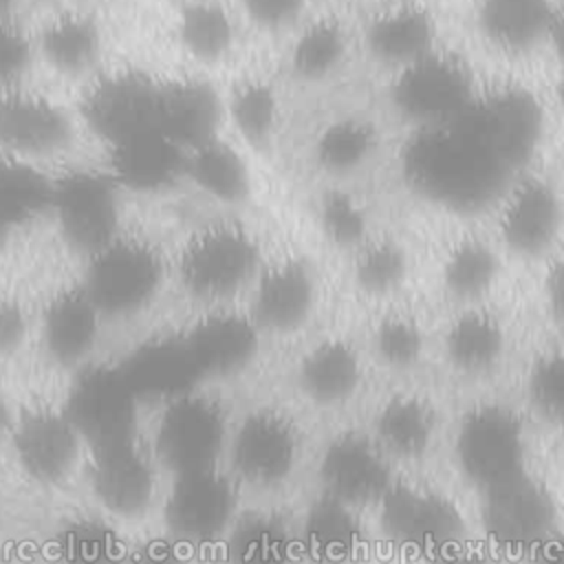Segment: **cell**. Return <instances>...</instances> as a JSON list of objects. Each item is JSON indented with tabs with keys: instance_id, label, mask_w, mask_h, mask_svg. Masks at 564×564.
<instances>
[{
	"instance_id": "obj_44",
	"label": "cell",
	"mask_w": 564,
	"mask_h": 564,
	"mask_svg": "<svg viewBox=\"0 0 564 564\" xmlns=\"http://www.w3.org/2000/svg\"><path fill=\"white\" fill-rule=\"evenodd\" d=\"M527 397L538 416L560 423L564 412V359L557 350L540 355L527 377Z\"/></svg>"
},
{
	"instance_id": "obj_18",
	"label": "cell",
	"mask_w": 564,
	"mask_h": 564,
	"mask_svg": "<svg viewBox=\"0 0 564 564\" xmlns=\"http://www.w3.org/2000/svg\"><path fill=\"white\" fill-rule=\"evenodd\" d=\"M319 478L324 496L348 507L379 502L392 485L388 456L361 434H341L326 445L319 458Z\"/></svg>"
},
{
	"instance_id": "obj_1",
	"label": "cell",
	"mask_w": 564,
	"mask_h": 564,
	"mask_svg": "<svg viewBox=\"0 0 564 564\" xmlns=\"http://www.w3.org/2000/svg\"><path fill=\"white\" fill-rule=\"evenodd\" d=\"M401 165L414 192L456 214L489 207L513 178L465 115L445 126L416 128L403 148Z\"/></svg>"
},
{
	"instance_id": "obj_24",
	"label": "cell",
	"mask_w": 564,
	"mask_h": 564,
	"mask_svg": "<svg viewBox=\"0 0 564 564\" xmlns=\"http://www.w3.org/2000/svg\"><path fill=\"white\" fill-rule=\"evenodd\" d=\"M364 44L375 62L397 73L438 48L436 20L425 7L401 2L368 20Z\"/></svg>"
},
{
	"instance_id": "obj_21",
	"label": "cell",
	"mask_w": 564,
	"mask_h": 564,
	"mask_svg": "<svg viewBox=\"0 0 564 564\" xmlns=\"http://www.w3.org/2000/svg\"><path fill=\"white\" fill-rule=\"evenodd\" d=\"M223 117V97L209 82L198 77L159 82L156 130L178 148L189 150L218 137Z\"/></svg>"
},
{
	"instance_id": "obj_25",
	"label": "cell",
	"mask_w": 564,
	"mask_h": 564,
	"mask_svg": "<svg viewBox=\"0 0 564 564\" xmlns=\"http://www.w3.org/2000/svg\"><path fill=\"white\" fill-rule=\"evenodd\" d=\"M101 319V313L79 284L57 291L42 313L46 355L64 368L84 364L97 346Z\"/></svg>"
},
{
	"instance_id": "obj_31",
	"label": "cell",
	"mask_w": 564,
	"mask_h": 564,
	"mask_svg": "<svg viewBox=\"0 0 564 564\" xmlns=\"http://www.w3.org/2000/svg\"><path fill=\"white\" fill-rule=\"evenodd\" d=\"M500 271V249L485 238L465 236L447 249L441 262V284L452 300L471 306L496 286Z\"/></svg>"
},
{
	"instance_id": "obj_52",
	"label": "cell",
	"mask_w": 564,
	"mask_h": 564,
	"mask_svg": "<svg viewBox=\"0 0 564 564\" xmlns=\"http://www.w3.org/2000/svg\"><path fill=\"white\" fill-rule=\"evenodd\" d=\"M434 564H487L482 557L478 555H471V553H465V551H452L438 560H434Z\"/></svg>"
},
{
	"instance_id": "obj_4",
	"label": "cell",
	"mask_w": 564,
	"mask_h": 564,
	"mask_svg": "<svg viewBox=\"0 0 564 564\" xmlns=\"http://www.w3.org/2000/svg\"><path fill=\"white\" fill-rule=\"evenodd\" d=\"M390 99L394 110L416 130L460 119L476 104L478 88L467 62L434 48L394 73Z\"/></svg>"
},
{
	"instance_id": "obj_48",
	"label": "cell",
	"mask_w": 564,
	"mask_h": 564,
	"mask_svg": "<svg viewBox=\"0 0 564 564\" xmlns=\"http://www.w3.org/2000/svg\"><path fill=\"white\" fill-rule=\"evenodd\" d=\"M29 317L15 300H0V355L9 357L24 344Z\"/></svg>"
},
{
	"instance_id": "obj_36",
	"label": "cell",
	"mask_w": 564,
	"mask_h": 564,
	"mask_svg": "<svg viewBox=\"0 0 564 564\" xmlns=\"http://www.w3.org/2000/svg\"><path fill=\"white\" fill-rule=\"evenodd\" d=\"M44 59L62 75L88 73L101 55L99 24L84 13H64L51 20L42 35Z\"/></svg>"
},
{
	"instance_id": "obj_38",
	"label": "cell",
	"mask_w": 564,
	"mask_h": 564,
	"mask_svg": "<svg viewBox=\"0 0 564 564\" xmlns=\"http://www.w3.org/2000/svg\"><path fill=\"white\" fill-rule=\"evenodd\" d=\"M223 104L225 117L247 145L256 150L271 145L280 123V97L269 82L245 79Z\"/></svg>"
},
{
	"instance_id": "obj_8",
	"label": "cell",
	"mask_w": 564,
	"mask_h": 564,
	"mask_svg": "<svg viewBox=\"0 0 564 564\" xmlns=\"http://www.w3.org/2000/svg\"><path fill=\"white\" fill-rule=\"evenodd\" d=\"M225 441L227 421L216 401L192 390L165 401L156 421L154 449L174 476L214 469Z\"/></svg>"
},
{
	"instance_id": "obj_35",
	"label": "cell",
	"mask_w": 564,
	"mask_h": 564,
	"mask_svg": "<svg viewBox=\"0 0 564 564\" xmlns=\"http://www.w3.org/2000/svg\"><path fill=\"white\" fill-rule=\"evenodd\" d=\"M379 148L375 126L361 117H339L326 123L313 141V161L328 176H350L364 170Z\"/></svg>"
},
{
	"instance_id": "obj_32",
	"label": "cell",
	"mask_w": 564,
	"mask_h": 564,
	"mask_svg": "<svg viewBox=\"0 0 564 564\" xmlns=\"http://www.w3.org/2000/svg\"><path fill=\"white\" fill-rule=\"evenodd\" d=\"M53 178L24 159L0 154V247L48 212Z\"/></svg>"
},
{
	"instance_id": "obj_26",
	"label": "cell",
	"mask_w": 564,
	"mask_h": 564,
	"mask_svg": "<svg viewBox=\"0 0 564 564\" xmlns=\"http://www.w3.org/2000/svg\"><path fill=\"white\" fill-rule=\"evenodd\" d=\"M258 339L260 333L247 315L225 308H214L183 337L200 377L238 372L256 355Z\"/></svg>"
},
{
	"instance_id": "obj_41",
	"label": "cell",
	"mask_w": 564,
	"mask_h": 564,
	"mask_svg": "<svg viewBox=\"0 0 564 564\" xmlns=\"http://www.w3.org/2000/svg\"><path fill=\"white\" fill-rule=\"evenodd\" d=\"M410 273L405 249L392 238H368L355 249L352 282L368 297L397 293Z\"/></svg>"
},
{
	"instance_id": "obj_42",
	"label": "cell",
	"mask_w": 564,
	"mask_h": 564,
	"mask_svg": "<svg viewBox=\"0 0 564 564\" xmlns=\"http://www.w3.org/2000/svg\"><path fill=\"white\" fill-rule=\"evenodd\" d=\"M372 348L381 364L403 370L421 359L425 350V333L414 317L405 313H388L372 330Z\"/></svg>"
},
{
	"instance_id": "obj_27",
	"label": "cell",
	"mask_w": 564,
	"mask_h": 564,
	"mask_svg": "<svg viewBox=\"0 0 564 564\" xmlns=\"http://www.w3.org/2000/svg\"><path fill=\"white\" fill-rule=\"evenodd\" d=\"M132 388L134 397H156L174 399L189 392L200 379L183 339H161L141 346L130 359L119 368Z\"/></svg>"
},
{
	"instance_id": "obj_5",
	"label": "cell",
	"mask_w": 564,
	"mask_h": 564,
	"mask_svg": "<svg viewBox=\"0 0 564 564\" xmlns=\"http://www.w3.org/2000/svg\"><path fill=\"white\" fill-rule=\"evenodd\" d=\"M454 452L465 478L489 491L524 474V427L502 405H478L460 421Z\"/></svg>"
},
{
	"instance_id": "obj_51",
	"label": "cell",
	"mask_w": 564,
	"mask_h": 564,
	"mask_svg": "<svg viewBox=\"0 0 564 564\" xmlns=\"http://www.w3.org/2000/svg\"><path fill=\"white\" fill-rule=\"evenodd\" d=\"M535 562L538 564H562V546L557 538H546L542 544L535 546Z\"/></svg>"
},
{
	"instance_id": "obj_2",
	"label": "cell",
	"mask_w": 564,
	"mask_h": 564,
	"mask_svg": "<svg viewBox=\"0 0 564 564\" xmlns=\"http://www.w3.org/2000/svg\"><path fill=\"white\" fill-rule=\"evenodd\" d=\"M264 264L256 236L234 223L198 229L181 249L176 275L183 291L203 304H225L251 286Z\"/></svg>"
},
{
	"instance_id": "obj_39",
	"label": "cell",
	"mask_w": 564,
	"mask_h": 564,
	"mask_svg": "<svg viewBox=\"0 0 564 564\" xmlns=\"http://www.w3.org/2000/svg\"><path fill=\"white\" fill-rule=\"evenodd\" d=\"M348 35L333 18L308 22L291 44L289 68L295 79L322 82L346 59Z\"/></svg>"
},
{
	"instance_id": "obj_12",
	"label": "cell",
	"mask_w": 564,
	"mask_h": 564,
	"mask_svg": "<svg viewBox=\"0 0 564 564\" xmlns=\"http://www.w3.org/2000/svg\"><path fill=\"white\" fill-rule=\"evenodd\" d=\"M137 401L119 368H93L75 383L66 416L97 449L134 438Z\"/></svg>"
},
{
	"instance_id": "obj_34",
	"label": "cell",
	"mask_w": 564,
	"mask_h": 564,
	"mask_svg": "<svg viewBox=\"0 0 564 564\" xmlns=\"http://www.w3.org/2000/svg\"><path fill=\"white\" fill-rule=\"evenodd\" d=\"M302 546L317 564H344L359 546V522L348 505L324 496L313 502L302 524Z\"/></svg>"
},
{
	"instance_id": "obj_17",
	"label": "cell",
	"mask_w": 564,
	"mask_h": 564,
	"mask_svg": "<svg viewBox=\"0 0 564 564\" xmlns=\"http://www.w3.org/2000/svg\"><path fill=\"white\" fill-rule=\"evenodd\" d=\"M73 139V121L55 101L20 88L0 93V154L37 159L62 152Z\"/></svg>"
},
{
	"instance_id": "obj_45",
	"label": "cell",
	"mask_w": 564,
	"mask_h": 564,
	"mask_svg": "<svg viewBox=\"0 0 564 564\" xmlns=\"http://www.w3.org/2000/svg\"><path fill=\"white\" fill-rule=\"evenodd\" d=\"M33 59V42L11 18H0V93L18 88Z\"/></svg>"
},
{
	"instance_id": "obj_10",
	"label": "cell",
	"mask_w": 564,
	"mask_h": 564,
	"mask_svg": "<svg viewBox=\"0 0 564 564\" xmlns=\"http://www.w3.org/2000/svg\"><path fill=\"white\" fill-rule=\"evenodd\" d=\"M379 507L381 529L397 546L432 560L460 549L465 522L447 498L414 487L390 485Z\"/></svg>"
},
{
	"instance_id": "obj_3",
	"label": "cell",
	"mask_w": 564,
	"mask_h": 564,
	"mask_svg": "<svg viewBox=\"0 0 564 564\" xmlns=\"http://www.w3.org/2000/svg\"><path fill=\"white\" fill-rule=\"evenodd\" d=\"M79 284L101 317H126L143 311L159 295L167 264L156 245L119 234L86 258Z\"/></svg>"
},
{
	"instance_id": "obj_46",
	"label": "cell",
	"mask_w": 564,
	"mask_h": 564,
	"mask_svg": "<svg viewBox=\"0 0 564 564\" xmlns=\"http://www.w3.org/2000/svg\"><path fill=\"white\" fill-rule=\"evenodd\" d=\"M66 553L73 564H115L117 542L97 524H79L66 538Z\"/></svg>"
},
{
	"instance_id": "obj_43",
	"label": "cell",
	"mask_w": 564,
	"mask_h": 564,
	"mask_svg": "<svg viewBox=\"0 0 564 564\" xmlns=\"http://www.w3.org/2000/svg\"><path fill=\"white\" fill-rule=\"evenodd\" d=\"M317 220L326 240L335 247L357 249L364 240L370 238L368 216L357 198L346 192L333 189L324 194L317 207Z\"/></svg>"
},
{
	"instance_id": "obj_50",
	"label": "cell",
	"mask_w": 564,
	"mask_h": 564,
	"mask_svg": "<svg viewBox=\"0 0 564 564\" xmlns=\"http://www.w3.org/2000/svg\"><path fill=\"white\" fill-rule=\"evenodd\" d=\"M544 304L553 313L555 322H560V317H562V264H560V260H553L546 267V275H544Z\"/></svg>"
},
{
	"instance_id": "obj_40",
	"label": "cell",
	"mask_w": 564,
	"mask_h": 564,
	"mask_svg": "<svg viewBox=\"0 0 564 564\" xmlns=\"http://www.w3.org/2000/svg\"><path fill=\"white\" fill-rule=\"evenodd\" d=\"M229 564H286L291 535L282 520L269 513H249L229 527Z\"/></svg>"
},
{
	"instance_id": "obj_14",
	"label": "cell",
	"mask_w": 564,
	"mask_h": 564,
	"mask_svg": "<svg viewBox=\"0 0 564 564\" xmlns=\"http://www.w3.org/2000/svg\"><path fill=\"white\" fill-rule=\"evenodd\" d=\"M482 524L489 540L505 551H529L551 538L555 505L549 491L527 474L485 491Z\"/></svg>"
},
{
	"instance_id": "obj_6",
	"label": "cell",
	"mask_w": 564,
	"mask_h": 564,
	"mask_svg": "<svg viewBox=\"0 0 564 564\" xmlns=\"http://www.w3.org/2000/svg\"><path fill=\"white\" fill-rule=\"evenodd\" d=\"M48 212L66 245L86 258L121 234V189L108 172L73 170L53 178Z\"/></svg>"
},
{
	"instance_id": "obj_29",
	"label": "cell",
	"mask_w": 564,
	"mask_h": 564,
	"mask_svg": "<svg viewBox=\"0 0 564 564\" xmlns=\"http://www.w3.org/2000/svg\"><path fill=\"white\" fill-rule=\"evenodd\" d=\"M297 383L302 394L317 405L344 403L361 383V357L344 339L319 341L302 357Z\"/></svg>"
},
{
	"instance_id": "obj_7",
	"label": "cell",
	"mask_w": 564,
	"mask_h": 564,
	"mask_svg": "<svg viewBox=\"0 0 564 564\" xmlns=\"http://www.w3.org/2000/svg\"><path fill=\"white\" fill-rule=\"evenodd\" d=\"M496 236L502 251L520 260L549 258L562 234V198L542 176H516L498 196Z\"/></svg>"
},
{
	"instance_id": "obj_47",
	"label": "cell",
	"mask_w": 564,
	"mask_h": 564,
	"mask_svg": "<svg viewBox=\"0 0 564 564\" xmlns=\"http://www.w3.org/2000/svg\"><path fill=\"white\" fill-rule=\"evenodd\" d=\"M247 18L262 31H282L302 15L306 0H240Z\"/></svg>"
},
{
	"instance_id": "obj_20",
	"label": "cell",
	"mask_w": 564,
	"mask_h": 564,
	"mask_svg": "<svg viewBox=\"0 0 564 564\" xmlns=\"http://www.w3.org/2000/svg\"><path fill=\"white\" fill-rule=\"evenodd\" d=\"M90 489L99 505L119 518H137L150 507L154 469L134 438L95 449Z\"/></svg>"
},
{
	"instance_id": "obj_33",
	"label": "cell",
	"mask_w": 564,
	"mask_h": 564,
	"mask_svg": "<svg viewBox=\"0 0 564 564\" xmlns=\"http://www.w3.org/2000/svg\"><path fill=\"white\" fill-rule=\"evenodd\" d=\"M436 430V416L427 401L410 394L386 401L375 419V443L388 456L416 458L421 456Z\"/></svg>"
},
{
	"instance_id": "obj_19",
	"label": "cell",
	"mask_w": 564,
	"mask_h": 564,
	"mask_svg": "<svg viewBox=\"0 0 564 564\" xmlns=\"http://www.w3.org/2000/svg\"><path fill=\"white\" fill-rule=\"evenodd\" d=\"M13 447L26 476L42 485H57L77 467L82 436L66 412L37 410L18 423Z\"/></svg>"
},
{
	"instance_id": "obj_16",
	"label": "cell",
	"mask_w": 564,
	"mask_h": 564,
	"mask_svg": "<svg viewBox=\"0 0 564 564\" xmlns=\"http://www.w3.org/2000/svg\"><path fill=\"white\" fill-rule=\"evenodd\" d=\"M297 452L300 441L295 427L269 410L245 416L229 443L234 471L253 487L282 482L293 471Z\"/></svg>"
},
{
	"instance_id": "obj_15",
	"label": "cell",
	"mask_w": 564,
	"mask_h": 564,
	"mask_svg": "<svg viewBox=\"0 0 564 564\" xmlns=\"http://www.w3.org/2000/svg\"><path fill=\"white\" fill-rule=\"evenodd\" d=\"M156 90L159 82L137 70L106 75L86 93L84 119L108 145L156 130Z\"/></svg>"
},
{
	"instance_id": "obj_37",
	"label": "cell",
	"mask_w": 564,
	"mask_h": 564,
	"mask_svg": "<svg viewBox=\"0 0 564 564\" xmlns=\"http://www.w3.org/2000/svg\"><path fill=\"white\" fill-rule=\"evenodd\" d=\"M176 35L187 55L203 64H216L229 55L236 26L218 0H189L178 11Z\"/></svg>"
},
{
	"instance_id": "obj_30",
	"label": "cell",
	"mask_w": 564,
	"mask_h": 564,
	"mask_svg": "<svg viewBox=\"0 0 564 564\" xmlns=\"http://www.w3.org/2000/svg\"><path fill=\"white\" fill-rule=\"evenodd\" d=\"M507 335L500 317L478 304L456 315L443 339L447 361L463 375H485L505 355Z\"/></svg>"
},
{
	"instance_id": "obj_22",
	"label": "cell",
	"mask_w": 564,
	"mask_h": 564,
	"mask_svg": "<svg viewBox=\"0 0 564 564\" xmlns=\"http://www.w3.org/2000/svg\"><path fill=\"white\" fill-rule=\"evenodd\" d=\"M476 24L491 46L520 55L555 44L562 18L555 0H478Z\"/></svg>"
},
{
	"instance_id": "obj_9",
	"label": "cell",
	"mask_w": 564,
	"mask_h": 564,
	"mask_svg": "<svg viewBox=\"0 0 564 564\" xmlns=\"http://www.w3.org/2000/svg\"><path fill=\"white\" fill-rule=\"evenodd\" d=\"M465 119L513 176L540 148L546 117L533 93L520 86H505L489 95H478Z\"/></svg>"
},
{
	"instance_id": "obj_49",
	"label": "cell",
	"mask_w": 564,
	"mask_h": 564,
	"mask_svg": "<svg viewBox=\"0 0 564 564\" xmlns=\"http://www.w3.org/2000/svg\"><path fill=\"white\" fill-rule=\"evenodd\" d=\"M130 564H185V560L172 542L148 540L132 553Z\"/></svg>"
},
{
	"instance_id": "obj_54",
	"label": "cell",
	"mask_w": 564,
	"mask_h": 564,
	"mask_svg": "<svg viewBox=\"0 0 564 564\" xmlns=\"http://www.w3.org/2000/svg\"><path fill=\"white\" fill-rule=\"evenodd\" d=\"M18 0H0V18H11V9Z\"/></svg>"
},
{
	"instance_id": "obj_23",
	"label": "cell",
	"mask_w": 564,
	"mask_h": 564,
	"mask_svg": "<svg viewBox=\"0 0 564 564\" xmlns=\"http://www.w3.org/2000/svg\"><path fill=\"white\" fill-rule=\"evenodd\" d=\"M110 148L108 174L119 189L156 194L183 181L185 150L159 130H145Z\"/></svg>"
},
{
	"instance_id": "obj_53",
	"label": "cell",
	"mask_w": 564,
	"mask_h": 564,
	"mask_svg": "<svg viewBox=\"0 0 564 564\" xmlns=\"http://www.w3.org/2000/svg\"><path fill=\"white\" fill-rule=\"evenodd\" d=\"M11 425V405L9 399L4 397V392L0 390V434Z\"/></svg>"
},
{
	"instance_id": "obj_11",
	"label": "cell",
	"mask_w": 564,
	"mask_h": 564,
	"mask_svg": "<svg viewBox=\"0 0 564 564\" xmlns=\"http://www.w3.org/2000/svg\"><path fill=\"white\" fill-rule=\"evenodd\" d=\"M317 273L300 256L264 262L249 286L247 317L258 333L286 335L300 330L317 306Z\"/></svg>"
},
{
	"instance_id": "obj_28",
	"label": "cell",
	"mask_w": 564,
	"mask_h": 564,
	"mask_svg": "<svg viewBox=\"0 0 564 564\" xmlns=\"http://www.w3.org/2000/svg\"><path fill=\"white\" fill-rule=\"evenodd\" d=\"M183 181L220 205H242L251 194V172L240 154L220 134L185 150Z\"/></svg>"
},
{
	"instance_id": "obj_13",
	"label": "cell",
	"mask_w": 564,
	"mask_h": 564,
	"mask_svg": "<svg viewBox=\"0 0 564 564\" xmlns=\"http://www.w3.org/2000/svg\"><path fill=\"white\" fill-rule=\"evenodd\" d=\"M236 491L216 469L178 474L163 505L165 527L183 542H212L229 531L236 516Z\"/></svg>"
}]
</instances>
